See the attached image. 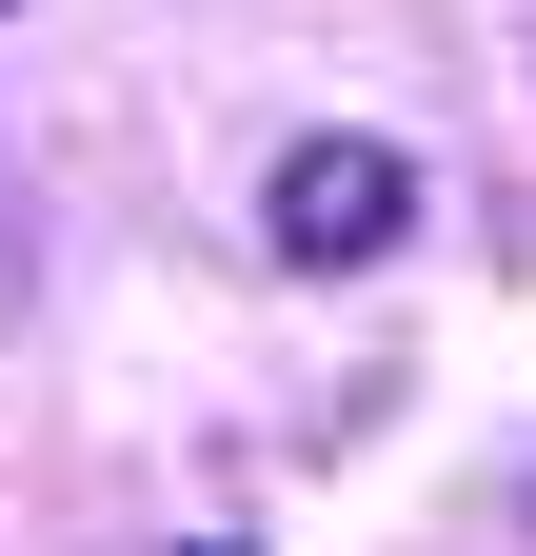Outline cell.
I'll return each mask as SVG.
<instances>
[{"mask_svg":"<svg viewBox=\"0 0 536 556\" xmlns=\"http://www.w3.org/2000/svg\"><path fill=\"white\" fill-rule=\"evenodd\" d=\"M258 239H279L298 278H358V258H397V239H418V160H397V139H279Z\"/></svg>","mask_w":536,"mask_h":556,"instance_id":"cell-1","label":"cell"},{"mask_svg":"<svg viewBox=\"0 0 536 556\" xmlns=\"http://www.w3.org/2000/svg\"><path fill=\"white\" fill-rule=\"evenodd\" d=\"M516 517H536V438H516Z\"/></svg>","mask_w":536,"mask_h":556,"instance_id":"cell-2","label":"cell"}]
</instances>
